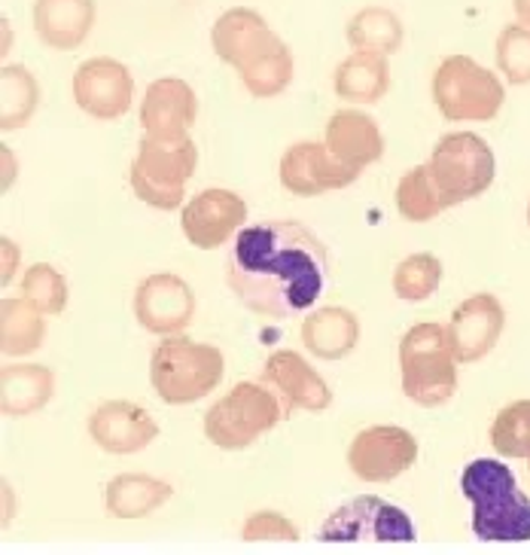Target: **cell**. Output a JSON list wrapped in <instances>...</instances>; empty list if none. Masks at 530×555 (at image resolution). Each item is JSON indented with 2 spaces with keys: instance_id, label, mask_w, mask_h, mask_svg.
I'll return each mask as SVG.
<instances>
[{
  "instance_id": "cell-1",
  "label": "cell",
  "mask_w": 530,
  "mask_h": 555,
  "mask_svg": "<svg viewBox=\"0 0 530 555\" xmlns=\"http://www.w3.org/2000/svg\"><path fill=\"white\" fill-rule=\"evenodd\" d=\"M225 281L244 309L262 318L306 314L326 291L329 254L296 220L244 227L225 257Z\"/></svg>"
},
{
  "instance_id": "cell-2",
  "label": "cell",
  "mask_w": 530,
  "mask_h": 555,
  "mask_svg": "<svg viewBox=\"0 0 530 555\" xmlns=\"http://www.w3.org/2000/svg\"><path fill=\"white\" fill-rule=\"evenodd\" d=\"M461 491L473 504V534L484 543H528L530 498L513 467L497 457H476L461 474Z\"/></svg>"
},
{
  "instance_id": "cell-3",
  "label": "cell",
  "mask_w": 530,
  "mask_h": 555,
  "mask_svg": "<svg viewBox=\"0 0 530 555\" xmlns=\"http://www.w3.org/2000/svg\"><path fill=\"white\" fill-rule=\"evenodd\" d=\"M457 354L449 324H415L400 343L402 393L424 409L445 406L457 391Z\"/></svg>"
},
{
  "instance_id": "cell-4",
  "label": "cell",
  "mask_w": 530,
  "mask_h": 555,
  "mask_svg": "<svg viewBox=\"0 0 530 555\" xmlns=\"http://www.w3.org/2000/svg\"><path fill=\"white\" fill-rule=\"evenodd\" d=\"M223 351L208 343H195L183 333L165 336L150 358V385L168 406L205 400L223 382Z\"/></svg>"
},
{
  "instance_id": "cell-5",
  "label": "cell",
  "mask_w": 530,
  "mask_h": 555,
  "mask_svg": "<svg viewBox=\"0 0 530 555\" xmlns=\"http://www.w3.org/2000/svg\"><path fill=\"white\" fill-rule=\"evenodd\" d=\"M284 406L262 382H238L205 412V437L217 449L238 452L284 422Z\"/></svg>"
},
{
  "instance_id": "cell-6",
  "label": "cell",
  "mask_w": 530,
  "mask_h": 555,
  "mask_svg": "<svg viewBox=\"0 0 530 555\" xmlns=\"http://www.w3.org/2000/svg\"><path fill=\"white\" fill-rule=\"evenodd\" d=\"M506 89L469 55H449L434 74V101L449 122H488L500 114Z\"/></svg>"
},
{
  "instance_id": "cell-7",
  "label": "cell",
  "mask_w": 530,
  "mask_h": 555,
  "mask_svg": "<svg viewBox=\"0 0 530 555\" xmlns=\"http://www.w3.org/2000/svg\"><path fill=\"white\" fill-rule=\"evenodd\" d=\"M427 168L445 205L454 208L469 198L482 196L494 183L497 159H494V150L488 147V141L476 131H451L445 138H439V144L427 159Z\"/></svg>"
},
{
  "instance_id": "cell-8",
  "label": "cell",
  "mask_w": 530,
  "mask_h": 555,
  "mask_svg": "<svg viewBox=\"0 0 530 555\" xmlns=\"http://www.w3.org/2000/svg\"><path fill=\"white\" fill-rule=\"evenodd\" d=\"M321 543H412L415 525L409 513L375 494H360L323 519Z\"/></svg>"
},
{
  "instance_id": "cell-9",
  "label": "cell",
  "mask_w": 530,
  "mask_h": 555,
  "mask_svg": "<svg viewBox=\"0 0 530 555\" xmlns=\"http://www.w3.org/2000/svg\"><path fill=\"white\" fill-rule=\"evenodd\" d=\"M418 461V440L397 425H375L360 430L348 446V467L363 482H390Z\"/></svg>"
},
{
  "instance_id": "cell-10",
  "label": "cell",
  "mask_w": 530,
  "mask_h": 555,
  "mask_svg": "<svg viewBox=\"0 0 530 555\" xmlns=\"http://www.w3.org/2000/svg\"><path fill=\"white\" fill-rule=\"evenodd\" d=\"M134 318L146 333L156 336L183 333L195 318L193 287L174 272L146 275L134 291Z\"/></svg>"
},
{
  "instance_id": "cell-11",
  "label": "cell",
  "mask_w": 530,
  "mask_h": 555,
  "mask_svg": "<svg viewBox=\"0 0 530 555\" xmlns=\"http://www.w3.org/2000/svg\"><path fill=\"white\" fill-rule=\"evenodd\" d=\"M281 186L293 196H323L333 190H345L360 178V168H351L341 159H336L326 144L314 141H299L281 156L277 165Z\"/></svg>"
},
{
  "instance_id": "cell-12",
  "label": "cell",
  "mask_w": 530,
  "mask_h": 555,
  "mask_svg": "<svg viewBox=\"0 0 530 555\" xmlns=\"http://www.w3.org/2000/svg\"><path fill=\"white\" fill-rule=\"evenodd\" d=\"M259 382L272 388L287 418L293 412H323L333 403V391L326 378L299 351H289V348L269 354Z\"/></svg>"
},
{
  "instance_id": "cell-13",
  "label": "cell",
  "mask_w": 530,
  "mask_h": 555,
  "mask_svg": "<svg viewBox=\"0 0 530 555\" xmlns=\"http://www.w3.org/2000/svg\"><path fill=\"white\" fill-rule=\"evenodd\" d=\"M131 99H134V80L131 70L116 59L98 55L77 67L74 74V101L82 114L92 119L111 122L129 114Z\"/></svg>"
},
{
  "instance_id": "cell-14",
  "label": "cell",
  "mask_w": 530,
  "mask_h": 555,
  "mask_svg": "<svg viewBox=\"0 0 530 555\" xmlns=\"http://www.w3.org/2000/svg\"><path fill=\"white\" fill-rule=\"evenodd\" d=\"M247 220V202L232 190H202L180 208V229L198 250H214L238 235Z\"/></svg>"
},
{
  "instance_id": "cell-15",
  "label": "cell",
  "mask_w": 530,
  "mask_h": 555,
  "mask_svg": "<svg viewBox=\"0 0 530 555\" xmlns=\"http://www.w3.org/2000/svg\"><path fill=\"white\" fill-rule=\"evenodd\" d=\"M506 330V309L494 294H473L454 309L449 321L451 345L461 363H476L494 351Z\"/></svg>"
},
{
  "instance_id": "cell-16",
  "label": "cell",
  "mask_w": 530,
  "mask_h": 555,
  "mask_svg": "<svg viewBox=\"0 0 530 555\" xmlns=\"http://www.w3.org/2000/svg\"><path fill=\"white\" fill-rule=\"evenodd\" d=\"M89 437L111 455H134L159 437V425L131 400H107L89 415Z\"/></svg>"
},
{
  "instance_id": "cell-17",
  "label": "cell",
  "mask_w": 530,
  "mask_h": 555,
  "mask_svg": "<svg viewBox=\"0 0 530 555\" xmlns=\"http://www.w3.org/2000/svg\"><path fill=\"white\" fill-rule=\"evenodd\" d=\"M198 116L195 89L180 77H161L146 86L144 104H141V122L144 134L159 138H183L193 129Z\"/></svg>"
},
{
  "instance_id": "cell-18",
  "label": "cell",
  "mask_w": 530,
  "mask_h": 555,
  "mask_svg": "<svg viewBox=\"0 0 530 555\" xmlns=\"http://www.w3.org/2000/svg\"><path fill=\"white\" fill-rule=\"evenodd\" d=\"M329 153L351 168H366L378 163L385 156V134L378 129V122L363 111H336L326 122V141Z\"/></svg>"
},
{
  "instance_id": "cell-19",
  "label": "cell",
  "mask_w": 530,
  "mask_h": 555,
  "mask_svg": "<svg viewBox=\"0 0 530 555\" xmlns=\"http://www.w3.org/2000/svg\"><path fill=\"white\" fill-rule=\"evenodd\" d=\"M198 165V147L190 134L183 138H159V134H144L138 144V156L131 163V171L156 180L161 186H183L195 175Z\"/></svg>"
},
{
  "instance_id": "cell-20",
  "label": "cell",
  "mask_w": 530,
  "mask_h": 555,
  "mask_svg": "<svg viewBox=\"0 0 530 555\" xmlns=\"http://www.w3.org/2000/svg\"><path fill=\"white\" fill-rule=\"evenodd\" d=\"M95 28V0H34V31L49 50H77Z\"/></svg>"
},
{
  "instance_id": "cell-21",
  "label": "cell",
  "mask_w": 530,
  "mask_h": 555,
  "mask_svg": "<svg viewBox=\"0 0 530 555\" xmlns=\"http://www.w3.org/2000/svg\"><path fill=\"white\" fill-rule=\"evenodd\" d=\"M55 393V373L43 363H3L0 409L7 418H25L47 406Z\"/></svg>"
},
{
  "instance_id": "cell-22",
  "label": "cell",
  "mask_w": 530,
  "mask_h": 555,
  "mask_svg": "<svg viewBox=\"0 0 530 555\" xmlns=\"http://www.w3.org/2000/svg\"><path fill=\"white\" fill-rule=\"evenodd\" d=\"M272 34L274 31L269 28V22L259 16L257 10L235 7V10H225L223 16L214 22L210 47H214V52L223 59L225 65H232L238 70Z\"/></svg>"
},
{
  "instance_id": "cell-23",
  "label": "cell",
  "mask_w": 530,
  "mask_h": 555,
  "mask_svg": "<svg viewBox=\"0 0 530 555\" xmlns=\"http://www.w3.org/2000/svg\"><path fill=\"white\" fill-rule=\"evenodd\" d=\"M360 343V321L341 306L314 309L302 321V345L314 358L341 360Z\"/></svg>"
},
{
  "instance_id": "cell-24",
  "label": "cell",
  "mask_w": 530,
  "mask_h": 555,
  "mask_svg": "<svg viewBox=\"0 0 530 555\" xmlns=\"http://www.w3.org/2000/svg\"><path fill=\"white\" fill-rule=\"evenodd\" d=\"M333 89L348 104H378L390 89V65L378 52H351L338 62L333 74Z\"/></svg>"
},
{
  "instance_id": "cell-25",
  "label": "cell",
  "mask_w": 530,
  "mask_h": 555,
  "mask_svg": "<svg viewBox=\"0 0 530 555\" xmlns=\"http://www.w3.org/2000/svg\"><path fill=\"white\" fill-rule=\"evenodd\" d=\"M174 489L150 474L113 476L104 489V504L113 519H144L156 513L165 501H171Z\"/></svg>"
},
{
  "instance_id": "cell-26",
  "label": "cell",
  "mask_w": 530,
  "mask_h": 555,
  "mask_svg": "<svg viewBox=\"0 0 530 555\" xmlns=\"http://www.w3.org/2000/svg\"><path fill=\"white\" fill-rule=\"evenodd\" d=\"M244 89L254 95V99H274L287 89L293 82V52L289 47L272 34L262 47H259L242 67Z\"/></svg>"
},
{
  "instance_id": "cell-27",
  "label": "cell",
  "mask_w": 530,
  "mask_h": 555,
  "mask_svg": "<svg viewBox=\"0 0 530 555\" xmlns=\"http://www.w3.org/2000/svg\"><path fill=\"white\" fill-rule=\"evenodd\" d=\"M47 339V314L28 296H7L0 302V348L7 358L34 354Z\"/></svg>"
},
{
  "instance_id": "cell-28",
  "label": "cell",
  "mask_w": 530,
  "mask_h": 555,
  "mask_svg": "<svg viewBox=\"0 0 530 555\" xmlns=\"http://www.w3.org/2000/svg\"><path fill=\"white\" fill-rule=\"evenodd\" d=\"M345 37L351 43L353 52H378V55H393L400 52L405 31H402L400 16L387 7H363L360 13H353Z\"/></svg>"
},
{
  "instance_id": "cell-29",
  "label": "cell",
  "mask_w": 530,
  "mask_h": 555,
  "mask_svg": "<svg viewBox=\"0 0 530 555\" xmlns=\"http://www.w3.org/2000/svg\"><path fill=\"white\" fill-rule=\"evenodd\" d=\"M40 104V82L25 65H3L0 70V126L3 131L25 129Z\"/></svg>"
},
{
  "instance_id": "cell-30",
  "label": "cell",
  "mask_w": 530,
  "mask_h": 555,
  "mask_svg": "<svg viewBox=\"0 0 530 555\" xmlns=\"http://www.w3.org/2000/svg\"><path fill=\"white\" fill-rule=\"evenodd\" d=\"M397 208L412 223H427L449 208L427 165H418L402 175L397 183Z\"/></svg>"
},
{
  "instance_id": "cell-31",
  "label": "cell",
  "mask_w": 530,
  "mask_h": 555,
  "mask_svg": "<svg viewBox=\"0 0 530 555\" xmlns=\"http://www.w3.org/2000/svg\"><path fill=\"white\" fill-rule=\"evenodd\" d=\"M442 284V260L434 254H412L393 269V294L402 302H424Z\"/></svg>"
},
{
  "instance_id": "cell-32",
  "label": "cell",
  "mask_w": 530,
  "mask_h": 555,
  "mask_svg": "<svg viewBox=\"0 0 530 555\" xmlns=\"http://www.w3.org/2000/svg\"><path fill=\"white\" fill-rule=\"evenodd\" d=\"M491 446L500 457L530 461V400L503 406L491 422Z\"/></svg>"
},
{
  "instance_id": "cell-33",
  "label": "cell",
  "mask_w": 530,
  "mask_h": 555,
  "mask_svg": "<svg viewBox=\"0 0 530 555\" xmlns=\"http://www.w3.org/2000/svg\"><path fill=\"white\" fill-rule=\"evenodd\" d=\"M22 296H28L43 314H62L67 309V296H70L67 278L49 262H34L22 275Z\"/></svg>"
},
{
  "instance_id": "cell-34",
  "label": "cell",
  "mask_w": 530,
  "mask_h": 555,
  "mask_svg": "<svg viewBox=\"0 0 530 555\" xmlns=\"http://www.w3.org/2000/svg\"><path fill=\"white\" fill-rule=\"evenodd\" d=\"M494 55H497V67H500V74L506 77V82H513V86H528L530 82V28L528 25H521V22L506 25V28L497 34Z\"/></svg>"
},
{
  "instance_id": "cell-35",
  "label": "cell",
  "mask_w": 530,
  "mask_h": 555,
  "mask_svg": "<svg viewBox=\"0 0 530 555\" xmlns=\"http://www.w3.org/2000/svg\"><path fill=\"white\" fill-rule=\"evenodd\" d=\"M244 543H262V540H299V528L289 522L287 516H281L277 509H259L250 513L242 525Z\"/></svg>"
},
{
  "instance_id": "cell-36",
  "label": "cell",
  "mask_w": 530,
  "mask_h": 555,
  "mask_svg": "<svg viewBox=\"0 0 530 555\" xmlns=\"http://www.w3.org/2000/svg\"><path fill=\"white\" fill-rule=\"evenodd\" d=\"M129 180L134 196L141 198L144 205H150V208L174 211V208H183V205H186V202H183V198H186V190H183V186H161L156 180L138 175V171H129Z\"/></svg>"
},
{
  "instance_id": "cell-37",
  "label": "cell",
  "mask_w": 530,
  "mask_h": 555,
  "mask_svg": "<svg viewBox=\"0 0 530 555\" xmlns=\"http://www.w3.org/2000/svg\"><path fill=\"white\" fill-rule=\"evenodd\" d=\"M0 250H3V272H0V281H3V287H7V284L16 278L18 262H22V250H18V245L10 235L0 238Z\"/></svg>"
},
{
  "instance_id": "cell-38",
  "label": "cell",
  "mask_w": 530,
  "mask_h": 555,
  "mask_svg": "<svg viewBox=\"0 0 530 555\" xmlns=\"http://www.w3.org/2000/svg\"><path fill=\"white\" fill-rule=\"evenodd\" d=\"M16 163H13V150L3 147V190H10V183L16 178Z\"/></svg>"
},
{
  "instance_id": "cell-39",
  "label": "cell",
  "mask_w": 530,
  "mask_h": 555,
  "mask_svg": "<svg viewBox=\"0 0 530 555\" xmlns=\"http://www.w3.org/2000/svg\"><path fill=\"white\" fill-rule=\"evenodd\" d=\"M513 10H515V18L530 28V0H513Z\"/></svg>"
},
{
  "instance_id": "cell-40",
  "label": "cell",
  "mask_w": 530,
  "mask_h": 555,
  "mask_svg": "<svg viewBox=\"0 0 530 555\" xmlns=\"http://www.w3.org/2000/svg\"><path fill=\"white\" fill-rule=\"evenodd\" d=\"M10 50V22L3 18V52Z\"/></svg>"
},
{
  "instance_id": "cell-41",
  "label": "cell",
  "mask_w": 530,
  "mask_h": 555,
  "mask_svg": "<svg viewBox=\"0 0 530 555\" xmlns=\"http://www.w3.org/2000/svg\"><path fill=\"white\" fill-rule=\"evenodd\" d=\"M528 223H530V205H528Z\"/></svg>"
},
{
  "instance_id": "cell-42",
  "label": "cell",
  "mask_w": 530,
  "mask_h": 555,
  "mask_svg": "<svg viewBox=\"0 0 530 555\" xmlns=\"http://www.w3.org/2000/svg\"><path fill=\"white\" fill-rule=\"evenodd\" d=\"M528 467H530V464H528Z\"/></svg>"
}]
</instances>
